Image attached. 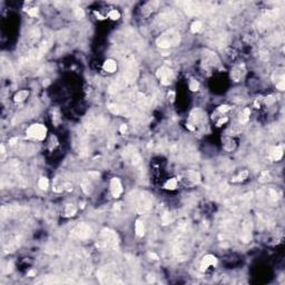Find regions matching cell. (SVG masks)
Masks as SVG:
<instances>
[{
	"mask_svg": "<svg viewBox=\"0 0 285 285\" xmlns=\"http://www.w3.org/2000/svg\"><path fill=\"white\" fill-rule=\"evenodd\" d=\"M198 88H199V84H198V82L192 80V82L189 83V89H191V90L196 92V90H198Z\"/></svg>",
	"mask_w": 285,
	"mask_h": 285,
	"instance_id": "23",
	"label": "cell"
},
{
	"mask_svg": "<svg viewBox=\"0 0 285 285\" xmlns=\"http://www.w3.org/2000/svg\"><path fill=\"white\" fill-rule=\"evenodd\" d=\"M177 187V179L176 178H170L169 181H167L165 184V188L167 189H175Z\"/></svg>",
	"mask_w": 285,
	"mask_h": 285,
	"instance_id": "17",
	"label": "cell"
},
{
	"mask_svg": "<svg viewBox=\"0 0 285 285\" xmlns=\"http://www.w3.org/2000/svg\"><path fill=\"white\" fill-rule=\"evenodd\" d=\"M244 74V67L243 66H239V67H236L233 71H232V78L235 80V82H239V79H241V77L243 76Z\"/></svg>",
	"mask_w": 285,
	"mask_h": 285,
	"instance_id": "11",
	"label": "cell"
},
{
	"mask_svg": "<svg viewBox=\"0 0 285 285\" xmlns=\"http://www.w3.org/2000/svg\"><path fill=\"white\" fill-rule=\"evenodd\" d=\"M38 185H39V187L41 189L46 191L47 188H48V186H49V182H48V179H47L46 177H41L39 179V182H38Z\"/></svg>",
	"mask_w": 285,
	"mask_h": 285,
	"instance_id": "18",
	"label": "cell"
},
{
	"mask_svg": "<svg viewBox=\"0 0 285 285\" xmlns=\"http://www.w3.org/2000/svg\"><path fill=\"white\" fill-rule=\"evenodd\" d=\"M157 77L160 79L163 85H169L173 78V73L167 67H162L157 70Z\"/></svg>",
	"mask_w": 285,
	"mask_h": 285,
	"instance_id": "5",
	"label": "cell"
},
{
	"mask_svg": "<svg viewBox=\"0 0 285 285\" xmlns=\"http://www.w3.org/2000/svg\"><path fill=\"white\" fill-rule=\"evenodd\" d=\"M109 110L111 111V113H114V114H118L119 113V107L117 106V105H109Z\"/></svg>",
	"mask_w": 285,
	"mask_h": 285,
	"instance_id": "26",
	"label": "cell"
},
{
	"mask_svg": "<svg viewBox=\"0 0 285 285\" xmlns=\"http://www.w3.org/2000/svg\"><path fill=\"white\" fill-rule=\"evenodd\" d=\"M179 42V35L176 34L174 31H168L167 34L162 35L160 37L157 39V45L160 48H169L173 45H177Z\"/></svg>",
	"mask_w": 285,
	"mask_h": 285,
	"instance_id": "1",
	"label": "cell"
},
{
	"mask_svg": "<svg viewBox=\"0 0 285 285\" xmlns=\"http://www.w3.org/2000/svg\"><path fill=\"white\" fill-rule=\"evenodd\" d=\"M135 230H136V234H137L138 236H143L145 234V226H144V223L140 221V220L136 221Z\"/></svg>",
	"mask_w": 285,
	"mask_h": 285,
	"instance_id": "12",
	"label": "cell"
},
{
	"mask_svg": "<svg viewBox=\"0 0 285 285\" xmlns=\"http://www.w3.org/2000/svg\"><path fill=\"white\" fill-rule=\"evenodd\" d=\"M84 10L83 9H76V17L77 18H83L84 17Z\"/></svg>",
	"mask_w": 285,
	"mask_h": 285,
	"instance_id": "30",
	"label": "cell"
},
{
	"mask_svg": "<svg viewBox=\"0 0 285 285\" xmlns=\"http://www.w3.org/2000/svg\"><path fill=\"white\" fill-rule=\"evenodd\" d=\"M227 110H230V106H227V105H222L218 107V111H221V113H225Z\"/></svg>",
	"mask_w": 285,
	"mask_h": 285,
	"instance_id": "28",
	"label": "cell"
},
{
	"mask_svg": "<svg viewBox=\"0 0 285 285\" xmlns=\"http://www.w3.org/2000/svg\"><path fill=\"white\" fill-rule=\"evenodd\" d=\"M102 243L105 247H115L117 244V235L110 230H104L101 232Z\"/></svg>",
	"mask_w": 285,
	"mask_h": 285,
	"instance_id": "3",
	"label": "cell"
},
{
	"mask_svg": "<svg viewBox=\"0 0 285 285\" xmlns=\"http://www.w3.org/2000/svg\"><path fill=\"white\" fill-rule=\"evenodd\" d=\"M28 95H29V92L27 90H20V92H18L15 95V101L16 102H20V101L25 100L28 97Z\"/></svg>",
	"mask_w": 285,
	"mask_h": 285,
	"instance_id": "13",
	"label": "cell"
},
{
	"mask_svg": "<svg viewBox=\"0 0 285 285\" xmlns=\"http://www.w3.org/2000/svg\"><path fill=\"white\" fill-rule=\"evenodd\" d=\"M187 174H188V176H189V179H192L193 182H196V183H198V182H199L201 176H199L198 173H196V172H188Z\"/></svg>",
	"mask_w": 285,
	"mask_h": 285,
	"instance_id": "20",
	"label": "cell"
},
{
	"mask_svg": "<svg viewBox=\"0 0 285 285\" xmlns=\"http://www.w3.org/2000/svg\"><path fill=\"white\" fill-rule=\"evenodd\" d=\"M82 188L86 194H89L92 192V184L89 183L88 179H84L82 182Z\"/></svg>",
	"mask_w": 285,
	"mask_h": 285,
	"instance_id": "15",
	"label": "cell"
},
{
	"mask_svg": "<svg viewBox=\"0 0 285 285\" xmlns=\"http://www.w3.org/2000/svg\"><path fill=\"white\" fill-rule=\"evenodd\" d=\"M202 29V22L201 21H194L193 24H192V26H191V30H192V32H198L199 30Z\"/></svg>",
	"mask_w": 285,
	"mask_h": 285,
	"instance_id": "19",
	"label": "cell"
},
{
	"mask_svg": "<svg viewBox=\"0 0 285 285\" xmlns=\"http://www.w3.org/2000/svg\"><path fill=\"white\" fill-rule=\"evenodd\" d=\"M227 121V118H222V119H220V121L217 123V126H221L222 124H224V123H226Z\"/></svg>",
	"mask_w": 285,
	"mask_h": 285,
	"instance_id": "34",
	"label": "cell"
},
{
	"mask_svg": "<svg viewBox=\"0 0 285 285\" xmlns=\"http://www.w3.org/2000/svg\"><path fill=\"white\" fill-rule=\"evenodd\" d=\"M73 234L75 236H77L78 239H88L92 235V227L86 223H82L75 227L73 230Z\"/></svg>",
	"mask_w": 285,
	"mask_h": 285,
	"instance_id": "4",
	"label": "cell"
},
{
	"mask_svg": "<svg viewBox=\"0 0 285 285\" xmlns=\"http://www.w3.org/2000/svg\"><path fill=\"white\" fill-rule=\"evenodd\" d=\"M216 263H217V258L215 257L214 255L208 254V255L204 256V258H203L202 264H201V271L204 272V271H206V268L208 266H211V265H216Z\"/></svg>",
	"mask_w": 285,
	"mask_h": 285,
	"instance_id": "8",
	"label": "cell"
},
{
	"mask_svg": "<svg viewBox=\"0 0 285 285\" xmlns=\"http://www.w3.org/2000/svg\"><path fill=\"white\" fill-rule=\"evenodd\" d=\"M104 69L106 70V71H108V73H114V71H116V69H117V64H116V61L115 60H113V59H108V60H106L105 63H104Z\"/></svg>",
	"mask_w": 285,
	"mask_h": 285,
	"instance_id": "10",
	"label": "cell"
},
{
	"mask_svg": "<svg viewBox=\"0 0 285 285\" xmlns=\"http://www.w3.org/2000/svg\"><path fill=\"white\" fill-rule=\"evenodd\" d=\"M270 179V175H268V172H263L262 175H261V177H259V182H262V183H264V182H266Z\"/></svg>",
	"mask_w": 285,
	"mask_h": 285,
	"instance_id": "24",
	"label": "cell"
},
{
	"mask_svg": "<svg viewBox=\"0 0 285 285\" xmlns=\"http://www.w3.org/2000/svg\"><path fill=\"white\" fill-rule=\"evenodd\" d=\"M149 257L153 258V259H158V256H157L156 254H154V253H150L149 254Z\"/></svg>",
	"mask_w": 285,
	"mask_h": 285,
	"instance_id": "36",
	"label": "cell"
},
{
	"mask_svg": "<svg viewBox=\"0 0 285 285\" xmlns=\"http://www.w3.org/2000/svg\"><path fill=\"white\" fill-rule=\"evenodd\" d=\"M16 141H18V138H12V139H10L9 140L10 145H15V144H16Z\"/></svg>",
	"mask_w": 285,
	"mask_h": 285,
	"instance_id": "35",
	"label": "cell"
},
{
	"mask_svg": "<svg viewBox=\"0 0 285 285\" xmlns=\"http://www.w3.org/2000/svg\"><path fill=\"white\" fill-rule=\"evenodd\" d=\"M276 87L280 89V90H284L285 89V84H284V80H281L280 83L276 84Z\"/></svg>",
	"mask_w": 285,
	"mask_h": 285,
	"instance_id": "29",
	"label": "cell"
},
{
	"mask_svg": "<svg viewBox=\"0 0 285 285\" xmlns=\"http://www.w3.org/2000/svg\"><path fill=\"white\" fill-rule=\"evenodd\" d=\"M119 130H120V133H121V134H125V133H126V130H127V126H126L125 124H124V125H121Z\"/></svg>",
	"mask_w": 285,
	"mask_h": 285,
	"instance_id": "33",
	"label": "cell"
},
{
	"mask_svg": "<svg viewBox=\"0 0 285 285\" xmlns=\"http://www.w3.org/2000/svg\"><path fill=\"white\" fill-rule=\"evenodd\" d=\"M270 193H271V195H272V198H273L274 201H276V199H277V193H276L274 189H271V191H270Z\"/></svg>",
	"mask_w": 285,
	"mask_h": 285,
	"instance_id": "32",
	"label": "cell"
},
{
	"mask_svg": "<svg viewBox=\"0 0 285 285\" xmlns=\"http://www.w3.org/2000/svg\"><path fill=\"white\" fill-rule=\"evenodd\" d=\"M89 175H92V176H96V177H98V176H99V174H98V173H95V172H90V173H89Z\"/></svg>",
	"mask_w": 285,
	"mask_h": 285,
	"instance_id": "37",
	"label": "cell"
},
{
	"mask_svg": "<svg viewBox=\"0 0 285 285\" xmlns=\"http://www.w3.org/2000/svg\"><path fill=\"white\" fill-rule=\"evenodd\" d=\"M1 153H2V154L5 153V147H3V145H1Z\"/></svg>",
	"mask_w": 285,
	"mask_h": 285,
	"instance_id": "38",
	"label": "cell"
},
{
	"mask_svg": "<svg viewBox=\"0 0 285 285\" xmlns=\"http://www.w3.org/2000/svg\"><path fill=\"white\" fill-rule=\"evenodd\" d=\"M248 118H249V109L245 108L244 110L239 114V121H241V124H246Z\"/></svg>",
	"mask_w": 285,
	"mask_h": 285,
	"instance_id": "14",
	"label": "cell"
},
{
	"mask_svg": "<svg viewBox=\"0 0 285 285\" xmlns=\"http://www.w3.org/2000/svg\"><path fill=\"white\" fill-rule=\"evenodd\" d=\"M283 156V147L282 146H276V147H273L271 149V153H270V157L272 160H280Z\"/></svg>",
	"mask_w": 285,
	"mask_h": 285,
	"instance_id": "9",
	"label": "cell"
},
{
	"mask_svg": "<svg viewBox=\"0 0 285 285\" xmlns=\"http://www.w3.org/2000/svg\"><path fill=\"white\" fill-rule=\"evenodd\" d=\"M108 16H109V18L113 19V20H117V19H119L120 13H119V11H117V10H111Z\"/></svg>",
	"mask_w": 285,
	"mask_h": 285,
	"instance_id": "22",
	"label": "cell"
},
{
	"mask_svg": "<svg viewBox=\"0 0 285 285\" xmlns=\"http://www.w3.org/2000/svg\"><path fill=\"white\" fill-rule=\"evenodd\" d=\"M110 191L115 198L119 197L120 194L123 193V186H121V183L118 178L115 177L110 181Z\"/></svg>",
	"mask_w": 285,
	"mask_h": 285,
	"instance_id": "6",
	"label": "cell"
},
{
	"mask_svg": "<svg viewBox=\"0 0 285 285\" xmlns=\"http://www.w3.org/2000/svg\"><path fill=\"white\" fill-rule=\"evenodd\" d=\"M28 15L30 17H36L38 15V9L37 8H31V9L28 10Z\"/></svg>",
	"mask_w": 285,
	"mask_h": 285,
	"instance_id": "27",
	"label": "cell"
},
{
	"mask_svg": "<svg viewBox=\"0 0 285 285\" xmlns=\"http://www.w3.org/2000/svg\"><path fill=\"white\" fill-rule=\"evenodd\" d=\"M150 205H152V202H150L149 197H148V196H143V195H141V197H140V199H139V202H138L137 211L139 212V213H145V212H147L148 210L150 208Z\"/></svg>",
	"mask_w": 285,
	"mask_h": 285,
	"instance_id": "7",
	"label": "cell"
},
{
	"mask_svg": "<svg viewBox=\"0 0 285 285\" xmlns=\"http://www.w3.org/2000/svg\"><path fill=\"white\" fill-rule=\"evenodd\" d=\"M172 221H173V217H172V215L168 214V213H166L165 215L163 216V218H162V222H163L164 225H167L168 223H170Z\"/></svg>",
	"mask_w": 285,
	"mask_h": 285,
	"instance_id": "21",
	"label": "cell"
},
{
	"mask_svg": "<svg viewBox=\"0 0 285 285\" xmlns=\"http://www.w3.org/2000/svg\"><path fill=\"white\" fill-rule=\"evenodd\" d=\"M247 175H248L247 172H243V173H241V174H239V176H237V177H236V178L234 179V182H236V181H239H239H244V179H245V178L247 177Z\"/></svg>",
	"mask_w": 285,
	"mask_h": 285,
	"instance_id": "25",
	"label": "cell"
},
{
	"mask_svg": "<svg viewBox=\"0 0 285 285\" xmlns=\"http://www.w3.org/2000/svg\"><path fill=\"white\" fill-rule=\"evenodd\" d=\"M75 214H76V207L74 205L68 204L66 206V208H65V215L66 216H74Z\"/></svg>",
	"mask_w": 285,
	"mask_h": 285,
	"instance_id": "16",
	"label": "cell"
},
{
	"mask_svg": "<svg viewBox=\"0 0 285 285\" xmlns=\"http://www.w3.org/2000/svg\"><path fill=\"white\" fill-rule=\"evenodd\" d=\"M47 128L41 124H34L27 129V136L37 140H42L46 137Z\"/></svg>",
	"mask_w": 285,
	"mask_h": 285,
	"instance_id": "2",
	"label": "cell"
},
{
	"mask_svg": "<svg viewBox=\"0 0 285 285\" xmlns=\"http://www.w3.org/2000/svg\"><path fill=\"white\" fill-rule=\"evenodd\" d=\"M274 100H275V99H274V97H273V96H268L266 99H265V102H266L267 105H271V104H273V102H274Z\"/></svg>",
	"mask_w": 285,
	"mask_h": 285,
	"instance_id": "31",
	"label": "cell"
}]
</instances>
